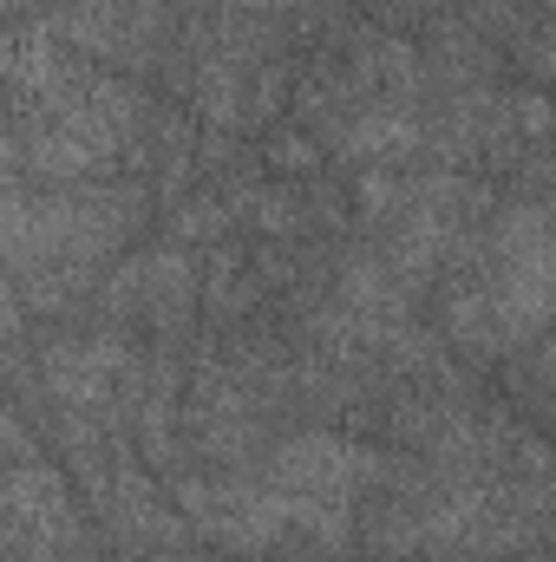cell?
<instances>
[{"label":"cell","mask_w":556,"mask_h":562,"mask_svg":"<svg viewBox=\"0 0 556 562\" xmlns=\"http://www.w3.org/2000/svg\"><path fill=\"white\" fill-rule=\"evenodd\" d=\"M144 216H151V190L138 177H92L59 190L0 183V276L13 281L20 307L73 314L132 249Z\"/></svg>","instance_id":"obj_1"},{"label":"cell","mask_w":556,"mask_h":562,"mask_svg":"<svg viewBox=\"0 0 556 562\" xmlns=\"http://www.w3.org/2000/svg\"><path fill=\"white\" fill-rule=\"evenodd\" d=\"M170 504L190 524V537L210 543V557L263 562L281 557V550H308V557H347L354 550V510L347 504L276 491L256 464L249 471L190 464L170 477Z\"/></svg>","instance_id":"obj_2"},{"label":"cell","mask_w":556,"mask_h":562,"mask_svg":"<svg viewBox=\"0 0 556 562\" xmlns=\"http://www.w3.org/2000/svg\"><path fill=\"white\" fill-rule=\"evenodd\" d=\"M256 471L276 484V491H294V497H321V504H360L387 484L393 458L360 445V438H341V431H276L256 458Z\"/></svg>","instance_id":"obj_3"},{"label":"cell","mask_w":556,"mask_h":562,"mask_svg":"<svg viewBox=\"0 0 556 562\" xmlns=\"http://www.w3.org/2000/svg\"><path fill=\"white\" fill-rule=\"evenodd\" d=\"M419 144H425V105L367 99L321 138V150H327V164H354V170H407Z\"/></svg>","instance_id":"obj_4"},{"label":"cell","mask_w":556,"mask_h":562,"mask_svg":"<svg viewBox=\"0 0 556 562\" xmlns=\"http://www.w3.org/2000/svg\"><path fill=\"white\" fill-rule=\"evenodd\" d=\"M230 236H236V216H230V203H223L216 190H190V196L164 203V243H170V249L203 256V249H216V243H230Z\"/></svg>","instance_id":"obj_5"},{"label":"cell","mask_w":556,"mask_h":562,"mask_svg":"<svg viewBox=\"0 0 556 562\" xmlns=\"http://www.w3.org/2000/svg\"><path fill=\"white\" fill-rule=\"evenodd\" d=\"M256 164L294 183V177H321V170H327V150L308 138L301 125H276V132L263 138V150H256Z\"/></svg>","instance_id":"obj_6"},{"label":"cell","mask_w":556,"mask_h":562,"mask_svg":"<svg viewBox=\"0 0 556 562\" xmlns=\"http://www.w3.org/2000/svg\"><path fill=\"white\" fill-rule=\"evenodd\" d=\"M374 20H387V33H407V26H432L438 13H452V0H367Z\"/></svg>","instance_id":"obj_7"},{"label":"cell","mask_w":556,"mask_h":562,"mask_svg":"<svg viewBox=\"0 0 556 562\" xmlns=\"http://www.w3.org/2000/svg\"><path fill=\"white\" fill-rule=\"evenodd\" d=\"M40 458V445H33V425L20 419V413H0V471H13V464H33Z\"/></svg>","instance_id":"obj_8"},{"label":"cell","mask_w":556,"mask_h":562,"mask_svg":"<svg viewBox=\"0 0 556 562\" xmlns=\"http://www.w3.org/2000/svg\"><path fill=\"white\" fill-rule=\"evenodd\" d=\"M20 321H26V307H20V294H13V281L0 276V347L20 334Z\"/></svg>","instance_id":"obj_9"},{"label":"cell","mask_w":556,"mask_h":562,"mask_svg":"<svg viewBox=\"0 0 556 562\" xmlns=\"http://www.w3.org/2000/svg\"><path fill=\"white\" fill-rule=\"evenodd\" d=\"M138 562H216V557L197 550V543H184V550H157V557H138Z\"/></svg>","instance_id":"obj_10"}]
</instances>
